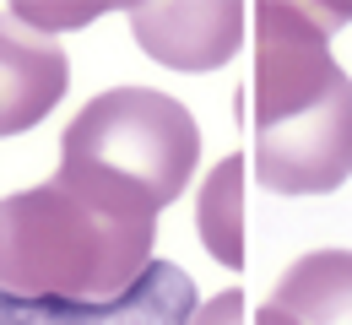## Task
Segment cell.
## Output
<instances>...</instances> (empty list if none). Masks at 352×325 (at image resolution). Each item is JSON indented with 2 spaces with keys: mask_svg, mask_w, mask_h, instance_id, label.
Returning a JSON list of instances; mask_svg holds the SVG:
<instances>
[{
  "mask_svg": "<svg viewBox=\"0 0 352 325\" xmlns=\"http://www.w3.org/2000/svg\"><path fill=\"white\" fill-rule=\"evenodd\" d=\"M195 282L174 260H146V271L109 304L65 298H16L0 293V325H184L195 315Z\"/></svg>",
  "mask_w": 352,
  "mask_h": 325,
  "instance_id": "4",
  "label": "cell"
},
{
  "mask_svg": "<svg viewBox=\"0 0 352 325\" xmlns=\"http://www.w3.org/2000/svg\"><path fill=\"white\" fill-rule=\"evenodd\" d=\"M131 33L157 65L168 71H217L244 44V5H125Z\"/></svg>",
  "mask_w": 352,
  "mask_h": 325,
  "instance_id": "5",
  "label": "cell"
},
{
  "mask_svg": "<svg viewBox=\"0 0 352 325\" xmlns=\"http://www.w3.org/2000/svg\"><path fill=\"white\" fill-rule=\"evenodd\" d=\"M65 82H71L65 49L22 27L16 16H0V136L33 131L65 98Z\"/></svg>",
  "mask_w": 352,
  "mask_h": 325,
  "instance_id": "6",
  "label": "cell"
},
{
  "mask_svg": "<svg viewBox=\"0 0 352 325\" xmlns=\"http://www.w3.org/2000/svg\"><path fill=\"white\" fill-rule=\"evenodd\" d=\"M146 217H114L65 185H33L0 201V293L109 304L152 260Z\"/></svg>",
  "mask_w": 352,
  "mask_h": 325,
  "instance_id": "1",
  "label": "cell"
},
{
  "mask_svg": "<svg viewBox=\"0 0 352 325\" xmlns=\"http://www.w3.org/2000/svg\"><path fill=\"white\" fill-rule=\"evenodd\" d=\"M255 174L276 195H325L352 174V76L255 125Z\"/></svg>",
  "mask_w": 352,
  "mask_h": 325,
  "instance_id": "3",
  "label": "cell"
},
{
  "mask_svg": "<svg viewBox=\"0 0 352 325\" xmlns=\"http://www.w3.org/2000/svg\"><path fill=\"white\" fill-rule=\"evenodd\" d=\"M195 228L222 266H233V271L244 266V157L239 152L206 174L201 201H195Z\"/></svg>",
  "mask_w": 352,
  "mask_h": 325,
  "instance_id": "8",
  "label": "cell"
},
{
  "mask_svg": "<svg viewBox=\"0 0 352 325\" xmlns=\"http://www.w3.org/2000/svg\"><path fill=\"white\" fill-rule=\"evenodd\" d=\"M271 309L293 325H352V249H314L271 287Z\"/></svg>",
  "mask_w": 352,
  "mask_h": 325,
  "instance_id": "7",
  "label": "cell"
},
{
  "mask_svg": "<svg viewBox=\"0 0 352 325\" xmlns=\"http://www.w3.org/2000/svg\"><path fill=\"white\" fill-rule=\"evenodd\" d=\"M98 11H109V5H33V0H16L6 16H16L22 27H33V33L49 38V27H82V22H92Z\"/></svg>",
  "mask_w": 352,
  "mask_h": 325,
  "instance_id": "9",
  "label": "cell"
},
{
  "mask_svg": "<svg viewBox=\"0 0 352 325\" xmlns=\"http://www.w3.org/2000/svg\"><path fill=\"white\" fill-rule=\"evenodd\" d=\"M195 157H201V131L179 98L152 87H114L98 93L65 125L54 185L114 217L157 223V212L184 195Z\"/></svg>",
  "mask_w": 352,
  "mask_h": 325,
  "instance_id": "2",
  "label": "cell"
},
{
  "mask_svg": "<svg viewBox=\"0 0 352 325\" xmlns=\"http://www.w3.org/2000/svg\"><path fill=\"white\" fill-rule=\"evenodd\" d=\"M184 325H244V293L228 287V293H217V298L195 304V315H190Z\"/></svg>",
  "mask_w": 352,
  "mask_h": 325,
  "instance_id": "10",
  "label": "cell"
},
{
  "mask_svg": "<svg viewBox=\"0 0 352 325\" xmlns=\"http://www.w3.org/2000/svg\"><path fill=\"white\" fill-rule=\"evenodd\" d=\"M255 325H293V320H287V315H282V309H271V304H265L261 315H255Z\"/></svg>",
  "mask_w": 352,
  "mask_h": 325,
  "instance_id": "11",
  "label": "cell"
}]
</instances>
